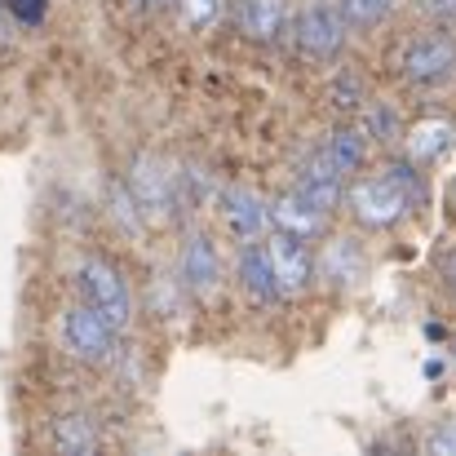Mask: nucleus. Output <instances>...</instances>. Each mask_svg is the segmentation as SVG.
I'll use <instances>...</instances> for the list:
<instances>
[{"label": "nucleus", "instance_id": "obj_1", "mask_svg": "<svg viewBox=\"0 0 456 456\" xmlns=\"http://www.w3.org/2000/svg\"><path fill=\"white\" fill-rule=\"evenodd\" d=\"M346 204L350 213L372 226V231H390L399 226L412 208L426 204V191H421V177H417V164H395L386 173H368V177H354L346 186Z\"/></svg>", "mask_w": 456, "mask_h": 456}, {"label": "nucleus", "instance_id": "obj_2", "mask_svg": "<svg viewBox=\"0 0 456 456\" xmlns=\"http://www.w3.org/2000/svg\"><path fill=\"white\" fill-rule=\"evenodd\" d=\"M129 195L142 222H173L182 208V177L159 155H138L129 168Z\"/></svg>", "mask_w": 456, "mask_h": 456}, {"label": "nucleus", "instance_id": "obj_3", "mask_svg": "<svg viewBox=\"0 0 456 456\" xmlns=\"http://www.w3.org/2000/svg\"><path fill=\"white\" fill-rule=\"evenodd\" d=\"M76 280H80L85 305H89V310H98L116 332L129 323V314H134L129 284H125V275H120L107 257H85V262H80V271H76Z\"/></svg>", "mask_w": 456, "mask_h": 456}, {"label": "nucleus", "instance_id": "obj_4", "mask_svg": "<svg viewBox=\"0 0 456 456\" xmlns=\"http://www.w3.org/2000/svg\"><path fill=\"white\" fill-rule=\"evenodd\" d=\"M456 71V36L452 31H435V36H417L403 45L399 53V76L408 85H435Z\"/></svg>", "mask_w": 456, "mask_h": 456}, {"label": "nucleus", "instance_id": "obj_5", "mask_svg": "<svg viewBox=\"0 0 456 456\" xmlns=\"http://www.w3.org/2000/svg\"><path fill=\"white\" fill-rule=\"evenodd\" d=\"M262 253H266V262H271V275H275L280 297H297V293L310 289V280H314V257H310L305 240L289 235V231H275V235L262 240Z\"/></svg>", "mask_w": 456, "mask_h": 456}, {"label": "nucleus", "instance_id": "obj_6", "mask_svg": "<svg viewBox=\"0 0 456 456\" xmlns=\"http://www.w3.org/2000/svg\"><path fill=\"white\" fill-rule=\"evenodd\" d=\"M62 341L80 363H107L116 354V328L89 305H71L62 314Z\"/></svg>", "mask_w": 456, "mask_h": 456}, {"label": "nucleus", "instance_id": "obj_7", "mask_svg": "<svg viewBox=\"0 0 456 456\" xmlns=\"http://www.w3.org/2000/svg\"><path fill=\"white\" fill-rule=\"evenodd\" d=\"M341 36H346V18L328 0L310 4L302 18H297V49H302L305 58H332L341 49Z\"/></svg>", "mask_w": 456, "mask_h": 456}, {"label": "nucleus", "instance_id": "obj_8", "mask_svg": "<svg viewBox=\"0 0 456 456\" xmlns=\"http://www.w3.org/2000/svg\"><path fill=\"white\" fill-rule=\"evenodd\" d=\"M177 275H182V289L195 293V297H213L217 293V284H222V257H217V248H213L208 235H191L186 240Z\"/></svg>", "mask_w": 456, "mask_h": 456}, {"label": "nucleus", "instance_id": "obj_9", "mask_svg": "<svg viewBox=\"0 0 456 456\" xmlns=\"http://www.w3.org/2000/svg\"><path fill=\"white\" fill-rule=\"evenodd\" d=\"M222 217H226V231L244 244V240H257V235L266 231L271 204H266L257 191H248V186H231V191L222 195Z\"/></svg>", "mask_w": 456, "mask_h": 456}, {"label": "nucleus", "instance_id": "obj_10", "mask_svg": "<svg viewBox=\"0 0 456 456\" xmlns=\"http://www.w3.org/2000/svg\"><path fill=\"white\" fill-rule=\"evenodd\" d=\"M341 182H346V173L332 164V155L319 147V151L302 164V177H297V186H293V191H302L310 204H319L323 213H332V208L341 204Z\"/></svg>", "mask_w": 456, "mask_h": 456}, {"label": "nucleus", "instance_id": "obj_11", "mask_svg": "<svg viewBox=\"0 0 456 456\" xmlns=\"http://www.w3.org/2000/svg\"><path fill=\"white\" fill-rule=\"evenodd\" d=\"M328 217H332V213H323L319 204H310L302 191H289L284 200L271 204V222H275V231H289V235H297V240L323 235V231H328Z\"/></svg>", "mask_w": 456, "mask_h": 456}, {"label": "nucleus", "instance_id": "obj_12", "mask_svg": "<svg viewBox=\"0 0 456 456\" xmlns=\"http://www.w3.org/2000/svg\"><path fill=\"white\" fill-rule=\"evenodd\" d=\"M235 22H240V31L248 40L271 45L289 27V0H240L235 4Z\"/></svg>", "mask_w": 456, "mask_h": 456}, {"label": "nucleus", "instance_id": "obj_13", "mask_svg": "<svg viewBox=\"0 0 456 456\" xmlns=\"http://www.w3.org/2000/svg\"><path fill=\"white\" fill-rule=\"evenodd\" d=\"M314 271H319L323 280H332L337 289H346V284H359V280H363L368 257H363L359 240H332V244L323 248V257H319Z\"/></svg>", "mask_w": 456, "mask_h": 456}, {"label": "nucleus", "instance_id": "obj_14", "mask_svg": "<svg viewBox=\"0 0 456 456\" xmlns=\"http://www.w3.org/2000/svg\"><path fill=\"white\" fill-rule=\"evenodd\" d=\"M456 138V125L452 120H421V125H412L408 129V138H403V147H408V159L421 168V164H435L439 155L452 147Z\"/></svg>", "mask_w": 456, "mask_h": 456}, {"label": "nucleus", "instance_id": "obj_15", "mask_svg": "<svg viewBox=\"0 0 456 456\" xmlns=\"http://www.w3.org/2000/svg\"><path fill=\"white\" fill-rule=\"evenodd\" d=\"M240 284H244L248 297H257L262 305L280 297L275 275H271V262H266V253H262L257 240H244V248H240Z\"/></svg>", "mask_w": 456, "mask_h": 456}, {"label": "nucleus", "instance_id": "obj_16", "mask_svg": "<svg viewBox=\"0 0 456 456\" xmlns=\"http://www.w3.org/2000/svg\"><path fill=\"white\" fill-rule=\"evenodd\" d=\"M49 444H53L58 452H67V456L98 452V430H94V421H89V417H80V412H67V417H58V421H53V430H49Z\"/></svg>", "mask_w": 456, "mask_h": 456}, {"label": "nucleus", "instance_id": "obj_17", "mask_svg": "<svg viewBox=\"0 0 456 456\" xmlns=\"http://www.w3.org/2000/svg\"><path fill=\"white\" fill-rule=\"evenodd\" d=\"M323 151L332 155V164L341 173H359L363 159H368V134H363V125H337Z\"/></svg>", "mask_w": 456, "mask_h": 456}, {"label": "nucleus", "instance_id": "obj_18", "mask_svg": "<svg viewBox=\"0 0 456 456\" xmlns=\"http://www.w3.org/2000/svg\"><path fill=\"white\" fill-rule=\"evenodd\" d=\"M390 4L395 0H341L337 9H341L346 27H372V22H381L390 13Z\"/></svg>", "mask_w": 456, "mask_h": 456}, {"label": "nucleus", "instance_id": "obj_19", "mask_svg": "<svg viewBox=\"0 0 456 456\" xmlns=\"http://www.w3.org/2000/svg\"><path fill=\"white\" fill-rule=\"evenodd\" d=\"M328 102H332L337 111H354V107L363 102V80H359L354 71H341V76L328 85Z\"/></svg>", "mask_w": 456, "mask_h": 456}, {"label": "nucleus", "instance_id": "obj_20", "mask_svg": "<svg viewBox=\"0 0 456 456\" xmlns=\"http://www.w3.org/2000/svg\"><path fill=\"white\" fill-rule=\"evenodd\" d=\"M363 134L377 138V142H395V138H399V116H395V107H372Z\"/></svg>", "mask_w": 456, "mask_h": 456}, {"label": "nucleus", "instance_id": "obj_21", "mask_svg": "<svg viewBox=\"0 0 456 456\" xmlns=\"http://www.w3.org/2000/svg\"><path fill=\"white\" fill-rule=\"evenodd\" d=\"M4 9L18 27H40L49 13V0H4Z\"/></svg>", "mask_w": 456, "mask_h": 456}, {"label": "nucleus", "instance_id": "obj_22", "mask_svg": "<svg viewBox=\"0 0 456 456\" xmlns=\"http://www.w3.org/2000/svg\"><path fill=\"white\" fill-rule=\"evenodd\" d=\"M426 452L435 456H456V421H439L430 435H426Z\"/></svg>", "mask_w": 456, "mask_h": 456}, {"label": "nucleus", "instance_id": "obj_23", "mask_svg": "<svg viewBox=\"0 0 456 456\" xmlns=\"http://www.w3.org/2000/svg\"><path fill=\"white\" fill-rule=\"evenodd\" d=\"M182 9H186V18H191L195 27H208V22L217 18L222 0H182Z\"/></svg>", "mask_w": 456, "mask_h": 456}, {"label": "nucleus", "instance_id": "obj_24", "mask_svg": "<svg viewBox=\"0 0 456 456\" xmlns=\"http://www.w3.org/2000/svg\"><path fill=\"white\" fill-rule=\"evenodd\" d=\"M417 9L426 18H439V22H456V0H417Z\"/></svg>", "mask_w": 456, "mask_h": 456}, {"label": "nucleus", "instance_id": "obj_25", "mask_svg": "<svg viewBox=\"0 0 456 456\" xmlns=\"http://www.w3.org/2000/svg\"><path fill=\"white\" fill-rule=\"evenodd\" d=\"M444 275H448V289L456 293V253H448V257H444Z\"/></svg>", "mask_w": 456, "mask_h": 456}, {"label": "nucleus", "instance_id": "obj_26", "mask_svg": "<svg viewBox=\"0 0 456 456\" xmlns=\"http://www.w3.org/2000/svg\"><path fill=\"white\" fill-rule=\"evenodd\" d=\"M452 359H456V346H452Z\"/></svg>", "mask_w": 456, "mask_h": 456}, {"label": "nucleus", "instance_id": "obj_27", "mask_svg": "<svg viewBox=\"0 0 456 456\" xmlns=\"http://www.w3.org/2000/svg\"><path fill=\"white\" fill-rule=\"evenodd\" d=\"M452 200H456V186H452Z\"/></svg>", "mask_w": 456, "mask_h": 456}]
</instances>
